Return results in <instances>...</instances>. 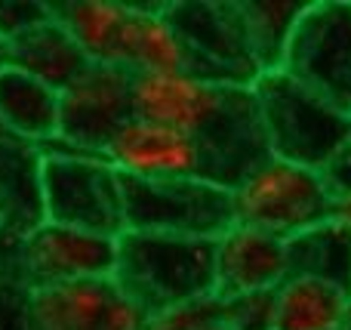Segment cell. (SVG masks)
<instances>
[{"label":"cell","mask_w":351,"mask_h":330,"mask_svg":"<svg viewBox=\"0 0 351 330\" xmlns=\"http://www.w3.org/2000/svg\"><path fill=\"white\" fill-rule=\"evenodd\" d=\"M351 294L315 278L287 275L274 290V330H346Z\"/></svg>","instance_id":"19"},{"label":"cell","mask_w":351,"mask_h":330,"mask_svg":"<svg viewBox=\"0 0 351 330\" xmlns=\"http://www.w3.org/2000/svg\"><path fill=\"white\" fill-rule=\"evenodd\" d=\"M164 12L188 47L210 62L219 80L253 86L262 71L253 59L237 3H164Z\"/></svg>","instance_id":"11"},{"label":"cell","mask_w":351,"mask_h":330,"mask_svg":"<svg viewBox=\"0 0 351 330\" xmlns=\"http://www.w3.org/2000/svg\"><path fill=\"white\" fill-rule=\"evenodd\" d=\"M53 12L71 37L80 43L93 65L117 68L121 43L127 31L130 3L121 0H71V3H53Z\"/></svg>","instance_id":"20"},{"label":"cell","mask_w":351,"mask_h":330,"mask_svg":"<svg viewBox=\"0 0 351 330\" xmlns=\"http://www.w3.org/2000/svg\"><path fill=\"white\" fill-rule=\"evenodd\" d=\"M133 111L191 136L204 154V179L234 189L268 158L250 86L194 74H133Z\"/></svg>","instance_id":"1"},{"label":"cell","mask_w":351,"mask_h":330,"mask_svg":"<svg viewBox=\"0 0 351 330\" xmlns=\"http://www.w3.org/2000/svg\"><path fill=\"white\" fill-rule=\"evenodd\" d=\"M321 179L333 201H348L351 198V139L333 152V158L321 167Z\"/></svg>","instance_id":"25"},{"label":"cell","mask_w":351,"mask_h":330,"mask_svg":"<svg viewBox=\"0 0 351 330\" xmlns=\"http://www.w3.org/2000/svg\"><path fill=\"white\" fill-rule=\"evenodd\" d=\"M191 330H234V327H231L228 321L222 318V303H219V306H216V312H210V315H206V318H200V321H197V325H194Z\"/></svg>","instance_id":"27"},{"label":"cell","mask_w":351,"mask_h":330,"mask_svg":"<svg viewBox=\"0 0 351 330\" xmlns=\"http://www.w3.org/2000/svg\"><path fill=\"white\" fill-rule=\"evenodd\" d=\"M6 65L22 68L31 78L65 93L90 71L93 62L53 12V19L34 25L6 43Z\"/></svg>","instance_id":"16"},{"label":"cell","mask_w":351,"mask_h":330,"mask_svg":"<svg viewBox=\"0 0 351 330\" xmlns=\"http://www.w3.org/2000/svg\"><path fill=\"white\" fill-rule=\"evenodd\" d=\"M3 65H6V40L0 37V68H3Z\"/></svg>","instance_id":"29"},{"label":"cell","mask_w":351,"mask_h":330,"mask_svg":"<svg viewBox=\"0 0 351 330\" xmlns=\"http://www.w3.org/2000/svg\"><path fill=\"white\" fill-rule=\"evenodd\" d=\"M287 74L351 115V3L315 0L302 10L287 43Z\"/></svg>","instance_id":"7"},{"label":"cell","mask_w":351,"mask_h":330,"mask_svg":"<svg viewBox=\"0 0 351 330\" xmlns=\"http://www.w3.org/2000/svg\"><path fill=\"white\" fill-rule=\"evenodd\" d=\"M43 210L56 226L121 238L127 232L123 173L105 158L53 142L43 148Z\"/></svg>","instance_id":"4"},{"label":"cell","mask_w":351,"mask_h":330,"mask_svg":"<svg viewBox=\"0 0 351 330\" xmlns=\"http://www.w3.org/2000/svg\"><path fill=\"white\" fill-rule=\"evenodd\" d=\"M59 90L16 65L0 68V133L47 148L59 139Z\"/></svg>","instance_id":"17"},{"label":"cell","mask_w":351,"mask_h":330,"mask_svg":"<svg viewBox=\"0 0 351 330\" xmlns=\"http://www.w3.org/2000/svg\"><path fill=\"white\" fill-rule=\"evenodd\" d=\"M123 213L127 232L219 241L234 226V195L210 179L148 182L123 176Z\"/></svg>","instance_id":"6"},{"label":"cell","mask_w":351,"mask_h":330,"mask_svg":"<svg viewBox=\"0 0 351 330\" xmlns=\"http://www.w3.org/2000/svg\"><path fill=\"white\" fill-rule=\"evenodd\" d=\"M34 290L16 269H0V330H31Z\"/></svg>","instance_id":"22"},{"label":"cell","mask_w":351,"mask_h":330,"mask_svg":"<svg viewBox=\"0 0 351 330\" xmlns=\"http://www.w3.org/2000/svg\"><path fill=\"white\" fill-rule=\"evenodd\" d=\"M216 306H219V300H204V303H194V306L176 309V312H167V315H160V318H154L148 330H191L200 318L216 312Z\"/></svg>","instance_id":"26"},{"label":"cell","mask_w":351,"mask_h":330,"mask_svg":"<svg viewBox=\"0 0 351 330\" xmlns=\"http://www.w3.org/2000/svg\"><path fill=\"white\" fill-rule=\"evenodd\" d=\"M336 216H339L346 226H351V198H348V201H339V204H336Z\"/></svg>","instance_id":"28"},{"label":"cell","mask_w":351,"mask_h":330,"mask_svg":"<svg viewBox=\"0 0 351 330\" xmlns=\"http://www.w3.org/2000/svg\"><path fill=\"white\" fill-rule=\"evenodd\" d=\"M136 117L133 74L123 68L93 65L71 90L62 93L59 145L105 158L108 145Z\"/></svg>","instance_id":"8"},{"label":"cell","mask_w":351,"mask_h":330,"mask_svg":"<svg viewBox=\"0 0 351 330\" xmlns=\"http://www.w3.org/2000/svg\"><path fill=\"white\" fill-rule=\"evenodd\" d=\"M346 330H351V303H348V315H346Z\"/></svg>","instance_id":"30"},{"label":"cell","mask_w":351,"mask_h":330,"mask_svg":"<svg viewBox=\"0 0 351 330\" xmlns=\"http://www.w3.org/2000/svg\"><path fill=\"white\" fill-rule=\"evenodd\" d=\"M111 278L152 321L216 300V241L123 232Z\"/></svg>","instance_id":"2"},{"label":"cell","mask_w":351,"mask_h":330,"mask_svg":"<svg viewBox=\"0 0 351 330\" xmlns=\"http://www.w3.org/2000/svg\"><path fill=\"white\" fill-rule=\"evenodd\" d=\"M222 318L234 330H274V290L225 300Z\"/></svg>","instance_id":"23"},{"label":"cell","mask_w":351,"mask_h":330,"mask_svg":"<svg viewBox=\"0 0 351 330\" xmlns=\"http://www.w3.org/2000/svg\"><path fill=\"white\" fill-rule=\"evenodd\" d=\"M284 244L290 275L315 278L351 294V226L339 216L305 228Z\"/></svg>","instance_id":"18"},{"label":"cell","mask_w":351,"mask_h":330,"mask_svg":"<svg viewBox=\"0 0 351 330\" xmlns=\"http://www.w3.org/2000/svg\"><path fill=\"white\" fill-rule=\"evenodd\" d=\"M117 68L130 74H194L219 80L210 62L200 59L179 34V28L167 19L164 3H130Z\"/></svg>","instance_id":"13"},{"label":"cell","mask_w":351,"mask_h":330,"mask_svg":"<svg viewBox=\"0 0 351 330\" xmlns=\"http://www.w3.org/2000/svg\"><path fill=\"white\" fill-rule=\"evenodd\" d=\"M105 161L127 179H204V154L191 136L154 121L133 117L108 145Z\"/></svg>","instance_id":"12"},{"label":"cell","mask_w":351,"mask_h":330,"mask_svg":"<svg viewBox=\"0 0 351 330\" xmlns=\"http://www.w3.org/2000/svg\"><path fill=\"white\" fill-rule=\"evenodd\" d=\"M117 266V238L71 226L43 222L19 241L16 269L31 290L74 281L111 278Z\"/></svg>","instance_id":"9"},{"label":"cell","mask_w":351,"mask_h":330,"mask_svg":"<svg viewBox=\"0 0 351 330\" xmlns=\"http://www.w3.org/2000/svg\"><path fill=\"white\" fill-rule=\"evenodd\" d=\"M348 121H351V115H348Z\"/></svg>","instance_id":"31"},{"label":"cell","mask_w":351,"mask_h":330,"mask_svg":"<svg viewBox=\"0 0 351 330\" xmlns=\"http://www.w3.org/2000/svg\"><path fill=\"white\" fill-rule=\"evenodd\" d=\"M308 3H237L259 71L280 68L290 34Z\"/></svg>","instance_id":"21"},{"label":"cell","mask_w":351,"mask_h":330,"mask_svg":"<svg viewBox=\"0 0 351 330\" xmlns=\"http://www.w3.org/2000/svg\"><path fill=\"white\" fill-rule=\"evenodd\" d=\"M287 275V244L271 235L234 222L216 241V300L278 290Z\"/></svg>","instance_id":"14"},{"label":"cell","mask_w":351,"mask_h":330,"mask_svg":"<svg viewBox=\"0 0 351 330\" xmlns=\"http://www.w3.org/2000/svg\"><path fill=\"white\" fill-rule=\"evenodd\" d=\"M152 318L114 278L34 290L31 330H148Z\"/></svg>","instance_id":"10"},{"label":"cell","mask_w":351,"mask_h":330,"mask_svg":"<svg viewBox=\"0 0 351 330\" xmlns=\"http://www.w3.org/2000/svg\"><path fill=\"white\" fill-rule=\"evenodd\" d=\"M250 90L256 96L271 158L321 170L336 148L351 139V121L346 111L311 93L284 68L262 71Z\"/></svg>","instance_id":"3"},{"label":"cell","mask_w":351,"mask_h":330,"mask_svg":"<svg viewBox=\"0 0 351 330\" xmlns=\"http://www.w3.org/2000/svg\"><path fill=\"white\" fill-rule=\"evenodd\" d=\"M231 195L237 226L265 232L278 241H290L305 228L336 216V201L324 185L321 170H308L271 154L256 164L231 189Z\"/></svg>","instance_id":"5"},{"label":"cell","mask_w":351,"mask_h":330,"mask_svg":"<svg viewBox=\"0 0 351 330\" xmlns=\"http://www.w3.org/2000/svg\"><path fill=\"white\" fill-rule=\"evenodd\" d=\"M47 19H53V3H0V37L10 43Z\"/></svg>","instance_id":"24"},{"label":"cell","mask_w":351,"mask_h":330,"mask_svg":"<svg viewBox=\"0 0 351 330\" xmlns=\"http://www.w3.org/2000/svg\"><path fill=\"white\" fill-rule=\"evenodd\" d=\"M43 222V148L0 133V235L22 241Z\"/></svg>","instance_id":"15"}]
</instances>
